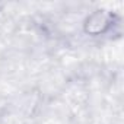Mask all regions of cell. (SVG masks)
<instances>
[{"label": "cell", "mask_w": 124, "mask_h": 124, "mask_svg": "<svg viewBox=\"0 0 124 124\" xmlns=\"http://www.w3.org/2000/svg\"><path fill=\"white\" fill-rule=\"evenodd\" d=\"M115 22H117V15L112 10L105 8H98L85 16L82 22V29L85 35L98 38L109 34L115 26Z\"/></svg>", "instance_id": "6da1fadb"}]
</instances>
